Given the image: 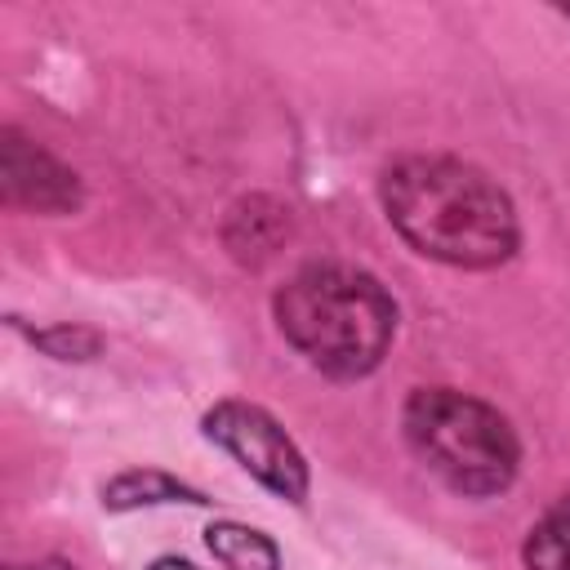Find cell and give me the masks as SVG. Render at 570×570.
<instances>
[{"mask_svg": "<svg viewBox=\"0 0 570 570\" xmlns=\"http://www.w3.org/2000/svg\"><path fill=\"white\" fill-rule=\"evenodd\" d=\"M379 200L396 236L445 267L490 272L521 245L512 196L459 156L414 151L383 169Z\"/></svg>", "mask_w": 570, "mask_h": 570, "instance_id": "1", "label": "cell"}, {"mask_svg": "<svg viewBox=\"0 0 570 570\" xmlns=\"http://www.w3.org/2000/svg\"><path fill=\"white\" fill-rule=\"evenodd\" d=\"M285 343L330 379H365L396 338V303L352 263H307L272 298Z\"/></svg>", "mask_w": 570, "mask_h": 570, "instance_id": "2", "label": "cell"}, {"mask_svg": "<svg viewBox=\"0 0 570 570\" xmlns=\"http://www.w3.org/2000/svg\"><path fill=\"white\" fill-rule=\"evenodd\" d=\"M410 450L450 490L485 499L503 494L521 468V441L512 423L481 396L459 387H414L401 410Z\"/></svg>", "mask_w": 570, "mask_h": 570, "instance_id": "3", "label": "cell"}, {"mask_svg": "<svg viewBox=\"0 0 570 570\" xmlns=\"http://www.w3.org/2000/svg\"><path fill=\"white\" fill-rule=\"evenodd\" d=\"M205 436L214 445H223L258 485H267L272 494L303 503L307 499V459L303 450L289 441V432L249 401H218L205 410L200 419Z\"/></svg>", "mask_w": 570, "mask_h": 570, "instance_id": "4", "label": "cell"}, {"mask_svg": "<svg viewBox=\"0 0 570 570\" xmlns=\"http://www.w3.org/2000/svg\"><path fill=\"white\" fill-rule=\"evenodd\" d=\"M0 196L9 209L31 214H71L85 200L76 169H67L58 156H49L13 125L0 129Z\"/></svg>", "mask_w": 570, "mask_h": 570, "instance_id": "5", "label": "cell"}, {"mask_svg": "<svg viewBox=\"0 0 570 570\" xmlns=\"http://www.w3.org/2000/svg\"><path fill=\"white\" fill-rule=\"evenodd\" d=\"M289 205H281L276 196H240L232 209H227V223H223V245L236 263L245 267H258L267 263L285 240H289Z\"/></svg>", "mask_w": 570, "mask_h": 570, "instance_id": "6", "label": "cell"}, {"mask_svg": "<svg viewBox=\"0 0 570 570\" xmlns=\"http://www.w3.org/2000/svg\"><path fill=\"white\" fill-rule=\"evenodd\" d=\"M205 543L223 570H281V548L240 521H214L205 530Z\"/></svg>", "mask_w": 570, "mask_h": 570, "instance_id": "7", "label": "cell"}, {"mask_svg": "<svg viewBox=\"0 0 570 570\" xmlns=\"http://www.w3.org/2000/svg\"><path fill=\"white\" fill-rule=\"evenodd\" d=\"M142 503H205V499L191 485H183V481H174L165 472H151V468L120 472L116 481L102 485V508L125 512V508H142Z\"/></svg>", "mask_w": 570, "mask_h": 570, "instance_id": "8", "label": "cell"}, {"mask_svg": "<svg viewBox=\"0 0 570 570\" xmlns=\"http://www.w3.org/2000/svg\"><path fill=\"white\" fill-rule=\"evenodd\" d=\"M525 570H570V494H561L521 543Z\"/></svg>", "mask_w": 570, "mask_h": 570, "instance_id": "9", "label": "cell"}, {"mask_svg": "<svg viewBox=\"0 0 570 570\" xmlns=\"http://www.w3.org/2000/svg\"><path fill=\"white\" fill-rule=\"evenodd\" d=\"M31 343H36V347H45V352H49V356H58V361H89V356L102 347V338H98L94 330H80V325L31 330Z\"/></svg>", "mask_w": 570, "mask_h": 570, "instance_id": "10", "label": "cell"}, {"mask_svg": "<svg viewBox=\"0 0 570 570\" xmlns=\"http://www.w3.org/2000/svg\"><path fill=\"white\" fill-rule=\"evenodd\" d=\"M9 570H76V566L62 561V557H45V561H36V566H9Z\"/></svg>", "mask_w": 570, "mask_h": 570, "instance_id": "11", "label": "cell"}, {"mask_svg": "<svg viewBox=\"0 0 570 570\" xmlns=\"http://www.w3.org/2000/svg\"><path fill=\"white\" fill-rule=\"evenodd\" d=\"M147 570H196L191 561H183V557H156Z\"/></svg>", "mask_w": 570, "mask_h": 570, "instance_id": "12", "label": "cell"}, {"mask_svg": "<svg viewBox=\"0 0 570 570\" xmlns=\"http://www.w3.org/2000/svg\"><path fill=\"white\" fill-rule=\"evenodd\" d=\"M561 18H570V4H566V9H561Z\"/></svg>", "mask_w": 570, "mask_h": 570, "instance_id": "13", "label": "cell"}]
</instances>
